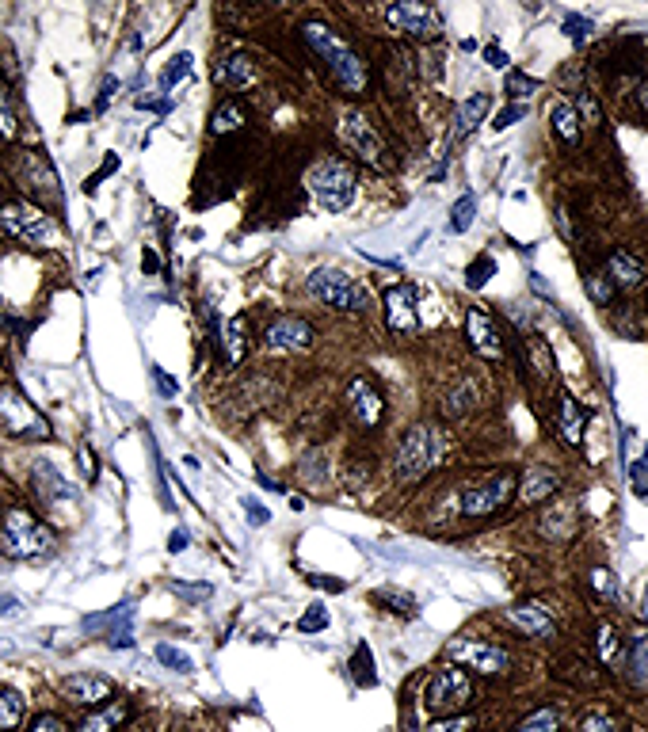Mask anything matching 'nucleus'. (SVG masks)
Wrapping results in <instances>:
<instances>
[{
    "label": "nucleus",
    "mask_w": 648,
    "mask_h": 732,
    "mask_svg": "<svg viewBox=\"0 0 648 732\" xmlns=\"http://www.w3.org/2000/svg\"><path fill=\"white\" fill-rule=\"evenodd\" d=\"M8 610H20V599H16V595H0V614H8Z\"/></svg>",
    "instance_id": "55"
},
{
    "label": "nucleus",
    "mask_w": 648,
    "mask_h": 732,
    "mask_svg": "<svg viewBox=\"0 0 648 732\" xmlns=\"http://www.w3.org/2000/svg\"><path fill=\"white\" fill-rule=\"evenodd\" d=\"M0 549L8 557H20V561H42V557H54L58 538L50 534V527H42L31 511L12 508L0 515Z\"/></svg>",
    "instance_id": "2"
},
{
    "label": "nucleus",
    "mask_w": 648,
    "mask_h": 732,
    "mask_svg": "<svg viewBox=\"0 0 648 732\" xmlns=\"http://www.w3.org/2000/svg\"><path fill=\"white\" fill-rule=\"evenodd\" d=\"M603 275H607L618 290H637V286H645V279H648V264H645V256H637V252H629V248H618V252L607 260V271H603Z\"/></svg>",
    "instance_id": "18"
},
{
    "label": "nucleus",
    "mask_w": 648,
    "mask_h": 732,
    "mask_svg": "<svg viewBox=\"0 0 648 732\" xmlns=\"http://www.w3.org/2000/svg\"><path fill=\"white\" fill-rule=\"evenodd\" d=\"M0 138H16V115H12L8 92H0Z\"/></svg>",
    "instance_id": "44"
},
{
    "label": "nucleus",
    "mask_w": 648,
    "mask_h": 732,
    "mask_svg": "<svg viewBox=\"0 0 648 732\" xmlns=\"http://www.w3.org/2000/svg\"><path fill=\"white\" fill-rule=\"evenodd\" d=\"M302 39L309 42V50H313L317 58H324L328 73L336 77V84H340L344 92H351V96L366 92V84H370V69H366L363 54H359L351 42L340 39L328 23H305Z\"/></svg>",
    "instance_id": "1"
},
{
    "label": "nucleus",
    "mask_w": 648,
    "mask_h": 732,
    "mask_svg": "<svg viewBox=\"0 0 648 732\" xmlns=\"http://www.w3.org/2000/svg\"><path fill=\"white\" fill-rule=\"evenodd\" d=\"M473 210H477V199H473V195L458 199V206H454V218H450V229H454V233H466L469 225H473Z\"/></svg>",
    "instance_id": "40"
},
{
    "label": "nucleus",
    "mask_w": 648,
    "mask_h": 732,
    "mask_svg": "<svg viewBox=\"0 0 648 732\" xmlns=\"http://www.w3.org/2000/svg\"><path fill=\"white\" fill-rule=\"evenodd\" d=\"M61 694L69 698V702H77V706H96L103 702L107 694H111V683L100 679V675H69L65 683H61Z\"/></svg>",
    "instance_id": "20"
},
{
    "label": "nucleus",
    "mask_w": 648,
    "mask_h": 732,
    "mask_svg": "<svg viewBox=\"0 0 648 732\" xmlns=\"http://www.w3.org/2000/svg\"><path fill=\"white\" fill-rule=\"evenodd\" d=\"M183 546H187V530H176V534L168 538V549H172V553H180Z\"/></svg>",
    "instance_id": "54"
},
{
    "label": "nucleus",
    "mask_w": 648,
    "mask_h": 732,
    "mask_svg": "<svg viewBox=\"0 0 648 732\" xmlns=\"http://www.w3.org/2000/svg\"><path fill=\"white\" fill-rule=\"evenodd\" d=\"M626 679L637 691H648V633H637L626 645Z\"/></svg>",
    "instance_id": "28"
},
{
    "label": "nucleus",
    "mask_w": 648,
    "mask_h": 732,
    "mask_svg": "<svg viewBox=\"0 0 648 732\" xmlns=\"http://www.w3.org/2000/svg\"><path fill=\"white\" fill-rule=\"evenodd\" d=\"M23 717H27V698L12 687H0V732L20 729Z\"/></svg>",
    "instance_id": "31"
},
{
    "label": "nucleus",
    "mask_w": 648,
    "mask_h": 732,
    "mask_svg": "<svg viewBox=\"0 0 648 732\" xmlns=\"http://www.w3.org/2000/svg\"><path fill=\"white\" fill-rule=\"evenodd\" d=\"M515 488H519L515 473H492L488 481L466 488V496H462V515H466V519L496 515L500 508H507V500L515 496Z\"/></svg>",
    "instance_id": "10"
},
{
    "label": "nucleus",
    "mask_w": 648,
    "mask_h": 732,
    "mask_svg": "<svg viewBox=\"0 0 648 732\" xmlns=\"http://www.w3.org/2000/svg\"><path fill=\"white\" fill-rule=\"evenodd\" d=\"M115 92H119V81H115V77H107V81H103V92H100V103H96V107H107V100H115Z\"/></svg>",
    "instance_id": "51"
},
{
    "label": "nucleus",
    "mask_w": 648,
    "mask_h": 732,
    "mask_svg": "<svg viewBox=\"0 0 648 732\" xmlns=\"http://www.w3.org/2000/svg\"><path fill=\"white\" fill-rule=\"evenodd\" d=\"M0 225H4V233H12L16 241L31 244V248H50L58 241V222L31 203L0 206Z\"/></svg>",
    "instance_id": "6"
},
{
    "label": "nucleus",
    "mask_w": 648,
    "mask_h": 732,
    "mask_svg": "<svg viewBox=\"0 0 648 732\" xmlns=\"http://www.w3.org/2000/svg\"><path fill=\"white\" fill-rule=\"evenodd\" d=\"M309 294H313L317 302L340 309V313H359V309L370 305L363 286L355 283L347 271H340V267H317V271L309 275Z\"/></svg>",
    "instance_id": "7"
},
{
    "label": "nucleus",
    "mask_w": 648,
    "mask_h": 732,
    "mask_svg": "<svg viewBox=\"0 0 648 732\" xmlns=\"http://www.w3.org/2000/svg\"><path fill=\"white\" fill-rule=\"evenodd\" d=\"M450 660L477 671V675H488V679L511 671V656L500 645H488V641H477V637H454L450 641Z\"/></svg>",
    "instance_id": "11"
},
{
    "label": "nucleus",
    "mask_w": 648,
    "mask_h": 732,
    "mask_svg": "<svg viewBox=\"0 0 648 732\" xmlns=\"http://www.w3.org/2000/svg\"><path fill=\"white\" fill-rule=\"evenodd\" d=\"M305 187L313 195V203L328 210V214H344L355 206V195H359V180H355V168L340 157H328V161H317L305 176Z\"/></svg>",
    "instance_id": "3"
},
{
    "label": "nucleus",
    "mask_w": 648,
    "mask_h": 732,
    "mask_svg": "<svg viewBox=\"0 0 648 732\" xmlns=\"http://www.w3.org/2000/svg\"><path fill=\"white\" fill-rule=\"evenodd\" d=\"M641 610H645V622H648V588H645V607H641Z\"/></svg>",
    "instance_id": "58"
},
{
    "label": "nucleus",
    "mask_w": 648,
    "mask_h": 732,
    "mask_svg": "<svg viewBox=\"0 0 648 732\" xmlns=\"http://www.w3.org/2000/svg\"><path fill=\"white\" fill-rule=\"evenodd\" d=\"M336 134H340V142H344L363 164H370V168H385V142L378 138V130L370 126V119H366L363 111H344Z\"/></svg>",
    "instance_id": "9"
},
{
    "label": "nucleus",
    "mask_w": 648,
    "mask_h": 732,
    "mask_svg": "<svg viewBox=\"0 0 648 732\" xmlns=\"http://www.w3.org/2000/svg\"><path fill=\"white\" fill-rule=\"evenodd\" d=\"M588 294L599 305H610V298H614V283H610L607 275H591V279H588Z\"/></svg>",
    "instance_id": "43"
},
{
    "label": "nucleus",
    "mask_w": 648,
    "mask_h": 732,
    "mask_svg": "<svg viewBox=\"0 0 648 732\" xmlns=\"http://www.w3.org/2000/svg\"><path fill=\"white\" fill-rule=\"evenodd\" d=\"M187 69H191V54H176V58H172V65L164 69V77H161V88H164V92H168L172 84L180 81Z\"/></svg>",
    "instance_id": "42"
},
{
    "label": "nucleus",
    "mask_w": 648,
    "mask_h": 732,
    "mask_svg": "<svg viewBox=\"0 0 648 732\" xmlns=\"http://www.w3.org/2000/svg\"><path fill=\"white\" fill-rule=\"evenodd\" d=\"M424 702H427V710L439 713V717H458V713H466L469 702H473V679H469V671L458 668V664L439 668L431 679H427Z\"/></svg>",
    "instance_id": "5"
},
{
    "label": "nucleus",
    "mask_w": 648,
    "mask_h": 732,
    "mask_svg": "<svg viewBox=\"0 0 648 732\" xmlns=\"http://www.w3.org/2000/svg\"><path fill=\"white\" fill-rule=\"evenodd\" d=\"M504 92L511 96V100H527V96H534V92H538V81H534V77H527V73H519V69H507Z\"/></svg>",
    "instance_id": "35"
},
{
    "label": "nucleus",
    "mask_w": 648,
    "mask_h": 732,
    "mask_svg": "<svg viewBox=\"0 0 648 732\" xmlns=\"http://www.w3.org/2000/svg\"><path fill=\"white\" fill-rule=\"evenodd\" d=\"M637 100H641V107H645V111H648V81L641 84V92H637Z\"/></svg>",
    "instance_id": "57"
},
{
    "label": "nucleus",
    "mask_w": 648,
    "mask_h": 732,
    "mask_svg": "<svg viewBox=\"0 0 648 732\" xmlns=\"http://www.w3.org/2000/svg\"><path fill=\"white\" fill-rule=\"evenodd\" d=\"M130 713H134L130 710V702H122L119 698V702H107L103 710H92L73 732H115L130 721Z\"/></svg>",
    "instance_id": "24"
},
{
    "label": "nucleus",
    "mask_w": 648,
    "mask_h": 732,
    "mask_svg": "<svg viewBox=\"0 0 648 732\" xmlns=\"http://www.w3.org/2000/svg\"><path fill=\"white\" fill-rule=\"evenodd\" d=\"M244 511H248V515H252V519H248V523H252V527H264L267 519H271V515H267V508H260V504H256V500H244Z\"/></svg>",
    "instance_id": "48"
},
{
    "label": "nucleus",
    "mask_w": 648,
    "mask_h": 732,
    "mask_svg": "<svg viewBox=\"0 0 648 732\" xmlns=\"http://www.w3.org/2000/svg\"><path fill=\"white\" fill-rule=\"evenodd\" d=\"M385 20L393 23L401 35H408V39L431 42V39H439V35H443V16H439L431 4H416V0L385 8Z\"/></svg>",
    "instance_id": "12"
},
{
    "label": "nucleus",
    "mask_w": 648,
    "mask_h": 732,
    "mask_svg": "<svg viewBox=\"0 0 648 732\" xmlns=\"http://www.w3.org/2000/svg\"><path fill=\"white\" fill-rule=\"evenodd\" d=\"M477 397H481L477 382H473V378H462L458 386L446 393V401H443L446 420H462L466 412H473V408H477Z\"/></svg>",
    "instance_id": "30"
},
{
    "label": "nucleus",
    "mask_w": 648,
    "mask_h": 732,
    "mask_svg": "<svg viewBox=\"0 0 648 732\" xmlns=\"http://www.w3.org/2000/svg\"><path fill=\"white\" fill-rule=\"evenodd\" d=\"M527 351H530V370L538 374V382H549V378H553V355H549L546 340L530 336V340H527Z\"/></svg>",
    "instance_id": "33"
},
{
    "label": "nucleus",
    "mask_w": 648,
    "mask_h": 732,
    "mask_svg": "<svg viewBox=\"0 0 648 732\" xmlns=\"http://www.w3.org/2000/svg\"><path fill=\"white\" fill-rule=\"evenodd\" d=\"M507 622L515 630H523L527 637H538V641H549L557 633V622H553V614L542 603H519V607H511L507 610Z\"/></svg>",
    "instance_id": "19"
},
{
    "label": "nucleus",
    "mask_w": 648,
    "mask_h": 732,
    "mask_svg": "<svg viewBox=\"0 0 648 732\" xmlns=\"http://www.w3.org/2000/svg\"><path fill=\"white\" fill-rule=\"evenodd\" d=\"M172 591H176V595H187V599H206V595H210V588H187V584H180V580H172Z\"/></svg>",
    "instance_id": "50"
},
{
    "label": "nucleus",
    "mask_w": 648,
    "mask_h": 732,
    "mask_svg": "<svg viewBox=\"0 0 648 732\" xmlns=\"http://www.w3.org/2000/svg\"><path fill=\"white\" fill-rule=\"evenodd\" d=\"M27 732H65V721L61 717H54V713H42L39 721L31 725Z\"/></svg>",
    "instance_id": "47"
},
{
    "label": "nucleus",
    "mask_w": 648,
    "mask_h": 732,
    "mask_svg": "<svg viewBox=\"0 0 648 732\" xmlns=\"http://www.w3.org/2000/svg\"><path fill=\"white\" fill-rule=\"evenodd\" d=\"M538 530H542V538H549V542H568V538L576 534V504H557V508H549L546 515H542Z\"/></svg>",
    "instance_id": "26"
},
{
    "label": "nucleus",
    "mask_w": 648,
    "mask_h": 732,
    "mask_svg": "<svg viewBox=\"0 0 648 732\" xmlns=\"http://www.w3.org/2000/svg\"><path fill=\"white\" fill-rule=\"evenodd\" d=\"M443 458H446L443 427H435V424L408 427V435L401 439V450H397V481H401V485H412V481L427 477Z\"/></svg>",
    "instance_id": "4"
},
{
    "label": "nucleus",
    "mask_w": 648,
    "mask_h": 732,
    "mask_svg": "<svg viewBox=\"0 0 648 732\" xmlns=\"http://www.w3.org/2000/svg\"><path fill=\"white\" fill-rule=\"evenodd\" d=\"M595 649H599V660H603V664H614V656H618V649H622L618 630L603 622V626H599V633H595Z\"/></svg>",
    "instance_id": "36"
},
{
    "label": "nucleus",
    "mask_w": 648,
    "mask_h": 732,
    "mask_svg": "<svg viewBox=\"0 0 648 732\" xmlns=\"http://www.w3.org/2000/svg\"><path fill=\"white\" fill-rule=\"evenodd\" d=\"M153 374H157V382H161V389H164V393H168V397H172V393H176V382H172V378H168V374H161V370H153Z\"/></svg>",
    "instance_id": "56"
},
{
    "label": "nucleus",
    "mask_w": 648,
    "mask_h": 732,
    "mask_svg": "<svg viewBox=\"0 0 648 732\" xmlns=\"http://www.w3.org/2000/svg\"><path fill=\"white\" fill-rule=\"evenodd\" d=\"M557 488H561V477H557L553 469L534 466V469H527L523 481H519V500H523V504H538V500H549Z\"/></svg>",
    "instance_id": "23"
},
{
    "label": "nucleus",
    "mask_w": 648,
    "mask_h": 732,
    "mask_svg": "<svg viewBox=\"0 0 648 732\" xmlns=\"http://www.w3.org/2000/svg\"><path fill=\"white\" fill-rule=\"evenodd\" d=\"M157 660H161L164 668H176L180 675H191L195 671V664H191V656L180 649H172V645H157Z\"/></svg>",
    "instance_id": "38"
},
{
    "label": "nucleus",
    "mask_w": 648,
    "mask_h": 732,
    "mask_svg": "<svg viewBox=\"0 0 648 732\" xmlns=\"http://www.w3.org/2000/svg\"><path fill=\"white\" fill-rule=\"evenodd\" d=\"M260 81V69L248 54H225L218 65H214V84L225 88V92H244Z\"/></svg>",
    "instance_id": "17"
},
{
    "label": "nucleus",
    "mask_w": 648,
    "mask_h": 732,
    "mask_svg": "<svg viewBox=\"0 0 648 732\" xmlns=\"http://www.w3.org/2000/svg\"><path fill=\"white\" fill-rule=\"evenodd\" d=\"M385 325L397 336H408V332L420 328V294H416V286L401 283L385 290Z\"/></svg>",
    "instance_id": "13"
},
{
    "label": "nucleus",
    "mask_w": 648,
    "mask_h": 732,
    "mask_svg": "<svg viewBox=\"0 0 648 732\" xmlns=\"http://www.w3.org/2000/svg\"><path fill=\"white\" fill-rule=\"evenodd\" d=\"M347 401H351V412L363 427H378L385 416V397L378 393V386L370 378H355L347 386Z\"/></svg>",
    "instance_id": "16"
},
{
    "label": "nucleus",
    "mask_w": 648,
    "mask_h": 732,
    "mask_svg": "<svg viewBox=\"0 0 648 732\" xmlns=\"http://www.w3.org/2000/svg\"><path fill=\"white\" fill-rule=\"evenodd\" d=\"M553 130H557V138L565 145H576L584 142V122H580V107H572V103H557L553 107Z\"/></svg>",
    "instance_id": "29"
},
{
    "label": "nucleus",
    "mask_w": 648,
    "mask_h": 732,
    "mask_svg": "<svg viewBox=\"0 0 648 732\" xmlns=\"http://www.w3.org/2000/svg\"><path fill=\"white\" fill-rule=\"evenodd\" d=\"M218 347H222V359L229 366H237L248 351V336H244V317H225L218 321Z\"/></svg>",
    "instance_id": "25"
},
{
    "label": "nucleus",
    "mask_w": 648,
    "mask_h": 732,
    "mask_svg": "<svg viewBox=\"0 0 648 732\" xmlns=\"http://www.w3.org/2000/svg\"><path fill=\"white\" fill-rule=\"evenodd\" d=\"M523 115H527V107H523V103H515V107H504V111L496 115V122H492V126H496V130H507V126H515V122L523 119Z\"/></svg>",
    "instance_id": "46"
},
{
    "label": "nucleus",
    "mask_w": 648,
    "mask_h": 732,
    "mask_svg": "<svg viewBox=\"0 0 648 732\" xmlns=\"http://www.w3.org/2000/svg\"><path fill=\"white\" fill-rule=\"evenodd\" d=\"M580 107H584V115H588V122H595V119H599V115H603V111L595 107V100H591V96H584V100H580ZM584 115H580V122H584Z\"/></svg>",
    "instance_id": "53"
},
{
    "label": "nucleus",
    "mask_w": 648,
    "mask_h": 732,
    "mask_svg": "<svg viewBox=\"0 0 648 732\" xmlns=\"http://www.w3.org/2000/svg\"><path fill=\"white\" fill-rule=\"evenodd\" d=\"M591 591H595V595H599V599H614V595H618V580H614V572L610 569H591Z\"/></svg>",
    "instance_id": "39"
},
{
    "label": "nucleus",
    "mask_w": 648,
    "mask_h": 732,
    "mask_svg": "<svg viewBox=\"0 0 648 732\" xmlns=\"http://www.w3.org/2000/svg\"><path fill=\"white\" fill-rule=\"evenodd\" d=\"M557 729H561V717H557V710H549V706L527 713V717L515 725V732H557Z\"/></svg>",
    "instance_id": "34"
},
{
    "label": "nucleus",
    "mask_w": 648,
    "mask_h": 732,
    "mask_svg": "<svg viewBox=\"0 0 648 732\" xmlns=\"http://www.w3.org/2000/svg\"><path fill=\"white\" fill-rule=\"evenodd\" d=\"M492 271H496V264H492V256H481L477 264L469 267V286H473V290H477V286H485Z\"/></svg>",
    "instance_id": "45"
},
{
    "label": "nucleus",
    "mask_w": 648,
    "mask_h": 732,
    "mask_svg": "<svg viewBox=\"0 0 648 732\" xmlns=\"http://www.w3.org/2000/svg\"><path fill=\"white\" fill-rule=\"evenodd\" d=\"M264 344L279 355H294V351H309L313 347V325L302 317H279L271 321L264 332Z\"/></svg>",
    "instance_id": "14"
},
{
    "label": "nucleus",
    "mask_w": 648,
    "mask_h": 732,
    "mask_svg": "<svg viewBox=\"0 0 648 732\" xmlns=\"http://www.w3.org/2000/svg\"><path fill=\"white\" fill-rule=\"evenodd\" d=\"M485 58H488V65H496V69H507V54L500 50V46H488Z\"/></svg>",
    "instance_id": "52"
},
{
    "label": "nucleus",
    "mask_w": 648,
    "mask_h": 732,
    "mask_svg": "<svg viewBox=\"0 0 648 732\" xmlns=\"http://www.w3.org/2000/svg\"><path fill=\"white\" fill-rule=\"evenodd\" d=\"M81 626L88 633H96L100 626H107V630H111L107 641H111L115 649H130V630H126V626H130V607H126V603L115 607V610H107V614H92V618H84Z\"/></svg>",
    "instance_id": "22"
},
{
    "label": "nucleus",
    "mask_w": 648,
    "mask_h": 732,
    "mask_svg": "<svg viewBox=\"0 0 648 732\" xmlns=\"http://www.w3.org/2000/svg\"><path fill=\"white\" fill-rule=\"evenodd\" d=\"M244 126V107L241 103H233V100H225L214 115H210V134H233V130H241Z\"/></svg>",
    "instance_id": "32"
},
{
    "label": "nucleus",
    "mask_w": 648,
    "mask_h": 732,
    "mask_svg": "<svg viewBox=\"0 0 648 732\" xmlns=\"http://www.w3.org/2000/svg\"><path fill=\"white\" fill-rule=\"evenodd\" d=\"M0 427L20 439H50V424L16 386H0Z\"/></svg>",
    "instance_id": "8"
},
{
    "label": "nucleus",
    "mask_w": 648,
    "mask_h": 732,
    "mask_svg": "<svg viewBox=\"0 0 648 732\" xmlns=\"http://www.w3.org/2000/svg\"><path fill=\"white\" fill-rule=\"evenodd\" d=\"M466 336H469V347L481 355V359H504V340H500V328L496 321L488 317L485 309H473L466 317Z\"/></svg>",
    "instance_id": "15"
},
{
    "label": "nucleus",
    "mask_w": 648,
    "mask_h": 732,
    "mask_svg": "<svg viewBox=\"0 0 648 732\" xmlns=\"http://www.w3.org/2000/svg\"><path fill=\"white\" fill-rule=\"evenodd\" d=\"M568 27H572V42H584V39H588V27H591V23L588 20H576V16H568V20H565V31H568Z\"/></svg>",
    "instance_id": "49"
},
{
    "label": "nucleus",
    "mask_w": 648,
    "mask_h": 732,
    "mask_svg": "<svg viewBox=\"0 0 648 732\" xmlns=\"http://www.w3.org/2000/svg\"><path fill=\"white\" fill-rule=\"evenodd\" d=\"M488 96L481 92V96H469V100L458 103V111H454V130H450V142H462L469 130L477 126V122L488 115Z\"/></svg>",
    "instance_id": "27"
},
{
    "label": "nucleus",
    "mask_w": 648,
    "mask_h": 732,
    "mask_svg": "<svg viewBox=\"0 0 648 732\" xmlns=\"http://www.w3.org/2000/svg\"><path fill=\"white\" fill-rule=\"evenodd\" d=\"M580 732H626V725H622V717L599 710V713H588V717L580 721Z\"/></svg>",
    "instance_id": "37"
},
{
    "label": "nucleus",
    "mask_w": 648,
    "mask_h": 732,
    "mask_svg": "<svg viewBox=\"0 0 648 732\" xmlns=\"http://www.w3.org/2000/svg\"><path fill=\"white\" fill-rule=\"evenodd\" d=\"M324 626H328V610H324L321 603H313V607L298 618V630L302 633H317V630H324Z\"/></svg>",
    "instance_id": "41"
},
{
    "label": "nucleus",
    "mask_w": 648,
    "mask_h": 732,
    "mask_svg": "<svg viewBox=\"0 0 648 732\" xmlns=\"http://www.w3.org/2000/svg\"><path fill=\"white\" fill-rule=\"evenodd\" d=\"M584 424H588V416H584V408L576 397H561V405H557V435H561V443L565 447H580L584 443Z\"/></svg>",
    "instance_id": "21"
}]
</instances>
